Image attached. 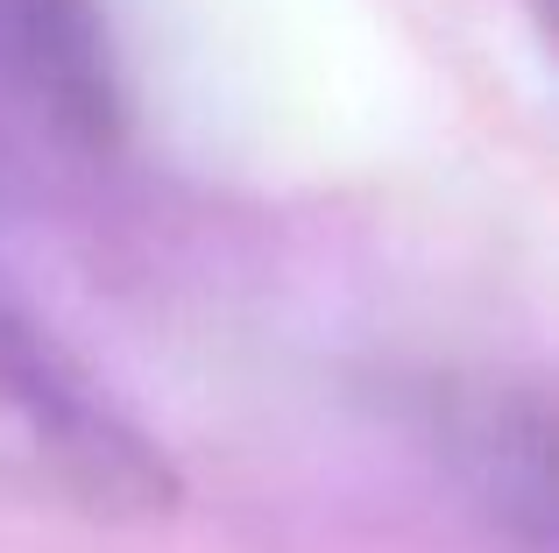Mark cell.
I'll list each match as a JSON object with an SVG mask.
<instances>
[{
	"label": "cell",
	"mask_w": 559,
	"mask_h": 553,
	"mask_svg": "<svg viewBox=\"0 0 559 553\" xmlns=\"http://www.w3.org/2000/svg\"><path fill=\"white\" fill-rule=\"evenodd\" d=\"M447 455L461 469L467 497L496 518L518 546L546 553L552 540V475H546V398L524 384H489L475 398H453Z\"/></svg>",
	"instance_id": "obj_3"
},
{
	"label": "cell",
	"mask_w": 559,
	"mask_h": 553,
	"mask_svg": "<svg viewBox=\"0 0 559 553\" xmlns=\"http://www.w3.org/2000/svg\"><path fill=\"white\" fill-rule=\"evenodd\" d=\"M0 121L57 156H99L121 136L99 0H0Z\"/></svg>",
	"instance_id": "obj_2"
},
{
	"label": "cell",
	"mask_w": 559,
	"mask_h": 553,
	"mask_svg": "<svg viewBox=\"0 0 559 553\" xmlns=\"http://www.w3.org/2000/svg\"><path fill=\"white\" fill-rule=\"evenodd\" d=\"M0 426L22 433L99 511H164L170 504V461L36 327V313L8 291V276H0Z\"/></svg>",
	"instance_id": "obj_1"
}]
</instances>
